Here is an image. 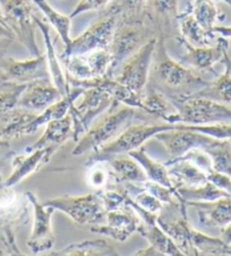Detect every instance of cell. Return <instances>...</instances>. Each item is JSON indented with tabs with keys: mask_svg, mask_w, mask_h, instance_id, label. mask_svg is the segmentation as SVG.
<instances>
[{
	"mask_svg": "<svg viewBox=\"0 0 231 256\" xmlns=\"http://www.w3.org/2000/svg\"><path fill=\"white\" fill-rule=\"evenodd\" d=\"M25 194L34 208V226L28 240V248L33 254L50 252L56 240L51 224L52 214L56 210L40 202L33 192L28 191Z\"/></svg>",
	"mask_w": 231,
	"mask_h": 256,
	"instance_id": "14",
	"label": "cell"
},
{
	"mask_svg": "<svg viewBox=\"0 0 231 256\" xmlns=\"http://www.w3.org/2000/svg\"><path fill=\"white\" fill-rule=\"evenodd\" d=\"M40 79H51L46 54L23 61L6 56L0 60V82L28 84Z\"/></svg>",
	"mask_w": 231,
	"mask_h": 256,
	"instance_id": "13",
	"label": "cell"
},
{
	"mask_svg": "<svg viewBox=\"0 0 231 256\" xmlns=\"http://www.w3.org/2000/svg\"><path fill=\"white\" fill-rule=\"evenodd\" d=\"M138 186H139V185H138ZM139 188V193L136 194L134 198H132L133 201H134L138 206H140L142 209L150 211V212L154 214H159V211L162 209L164 203L162 201H159L156 196H152V194L146 192V190H142L140 186Z\"/></svg>",
	"mask_w": 231,
	"mask_h": 256,
	"instance_id": "46",
	"label": "cell"
},
{
	"mask_svg": "<svg viewBox=\"0 0 231 256\" xmlns=\"http://www.w3.org/2000/svg\"><path fill=\"white\" fill-rule=\"evenodd\" d=\"M230 142H231V139H230Z\"/></svg>",
	"mask_w": 231,
	"mask_h": 256,
	"instance_id": "56",
	"label": "cell"
},
{
	"mask_svg": "<svg viewBox=\"0 0 231 256\" xmlns=\"http://www.w3.org/2000/svg\"><path fill=\"white\" fill-rule=\"evenodd\" d=\"M142 190H146V192L156 196L159 201L162 203H170L175 200V190L170 188L160 183L154 182V180H146L144 182L136 183Z\"/></svg>",
	"mask_w": 231,
	"mask_h": 256,
	"instance_id": "43",
	"label": "cell"
},
{
	"mask_svg": "<svg viewBox=\"0 0 231 256\" xmlns=\"http://www.w3.org/2000/svg\"><path fill=\"white\" fill-rule=\"evenodd\" d=\"M178 2L180 0H146V17L152 24L157 38L180 36L178 28Z\"/></svg>",
	"mask_w": 231,
	"mask_h": 256,
	"instance_id": "17",
	"label": "cell"
},
{
	"mask_svg": "<svg viewBox=\"0 0 231 256\" xmlns=\"http://www.w3.org/2000/svg\"><path fill=\"white\" fill-rule=\"evenodd\" d=\"M231 196V194L222 191L214 184L208 182L196 186H180L175 188V198L180 201H213L220 198Z\"/></svg>",
	"mask_w": 231,
	"mask_h": 256,
	"instance_id": "34",
	"label": "cell"
},
{
	"mask_svg": "<svg viewBox=\"0 0 231 256\" xmlns=\"http://www.w3.org/2000/svg\"><path fill=\"white\" fill-rule=\"evenodd\" d=\"M94 167L88 174V183H90L92 188L96 190H103L108 185V178H110V172L108 170V167L102 165V162H95Z\"/></svg>",
	"mask_w": 231,
	"mask_h": 256,
	"instance_id": "45",
	"label": "cell"
},
{
	"mask_svg": "<svg viewBox=\"0 0 231 256\" xmlns=\"http://www.w3.org/2000/svg\"><path fill=\"white\" fill-rule=\"evenodd\" d=\"M59 148L60 146H48V147L35 149L30 152H25L23 155L15 156L12 162V174L4 180V184L6 186L14 188L25 178L46 166Z\"/></svg>",
	"mask_w": 231,
	"mask_h": 256,
	"instance_id": "20",
	"label": "cell"
},
{
	"mask_svg": "<svg viewBox=\"0 0 231 256\" xmlns=\"http://www.w3.org/2000/svg\"><path fill=\"white\" fill-rule=\"evenodd\" d=\"M36 116L34 111L16 105L0 116V138L10 140L23 136L25 128Z\"/></svg>",
	"mask_w": 231,
	"mask_h": 256,
	"instance_id": "30",
	"label": "cell"
},
{
	"mask_svg": "<svg viewBox=\"0 0 231 256\" xmlns=\"http://www.w3.org/2000/svg\"><path fill=\"white\" fill-rule=\"evenodd\" d=\"M66 67V74L76 79H90L108 74L112 56L106 48H98L84 54H74L61 59Z\"/></svg>",
	"mask_w": 231,
	"mask_h": 256,
	"instance_id": "16",
	"label": "cell"
},
{
	"mask_svg": "<svg viewBox=\"0 0 231 256\" xmlns=\"http://www.w3.org/2000/svg\"><path fill=\"white\" fill-rule=\"evenodd\" d=\"M164 165L167 166L174 188L180 186H196L208 182L206 172L190 160H170L164 162Z\"/></svg>",
	"mask_w": 231,
	"mask_h": 256,
	"instance_id": "27",
	"label": "cell"
},
{
	"mask_svg": "<svg viewBox=\"0 0 231 256\" xmlns=\"http://www.w3.org/2000/svg\"><path fill=\"white\" fill-rule=\"evenodd\" d=\"M12 156H14V152L10 147V140L0 138V167H2L4 162Z\"/></svg>",
	"mask_w": 231,
	"mask_h": 256,
	"instance_id": "50",
	"label": "cell"
},
{
	"mask_svg": "<svg viewBox=\"0 0 231 256\" xmlns=\"http://www.w3.org/2000/svg\"><path fill=\"white\" fill-rule=\"evenodd\" d=\"M182 123H144L138 126H128L118 136L97 149L88 158L86 166H92L95 162H108L110 157L121 154H128L131 150L144 146L146 140L154 138L158 132L172 129H180Z\"/></svg>",
	"mask_w": 231,
	"mask_h": 256,
	"instance_id": "3",
	"label": "cell"
},
{
	"mask_svg": "<svg viewBox=\"0 0 231 256\" xmlns=\"http://www.w3.org/2000/svg\"><path fill=\"white\" fill-rule=\"evenodd\" d=\"M138 232L144 236L149 242L146 248L138 250L134 255H144V256H160V255H172V256H180L183 253L172 240V238L159 227L158 224H146L140 222L138 227Z\"/></svg>",
	"mask_w": 231,
	"mask_h": 256,
	"instance_id": "24",
	"label": "cell"
},
{
	"mask_svg": "<svg viewBox=\"0 0 231 256\" xmlns=\"http://www.w3.org/2000/svg\"><path fill=\"white\" fill-rule=\"evenodd\" d=\"M115 26H116V17L100 15L98 18L92 23L85 32L78 38H71L69 46L64 48L61 59L74 54H84L98 48L108 50Z\"/></svg>",
	"mask_w": 231,
	"mask_h": 256,
	"instance_id": "12",
	"label": "cell"
},
{
	"mask_svg": "<svg viewBox=\"0 0 231 256\" xmlns=\"http://www.w3.org/2000/svg\"><path fill=\"white\" fill-rule=\"evenodd\" d=\"M154 36H156V34L152 28L146 26L144 22L126 23V22L116 20L112 42L108 48L110 54L112 56V62L106 76L114 77V74L118 72L124 61Z\"/></svg>",
	"mask_w": 231,
	"mask_h": 256,
	"instance_id": "6",
	"label": "cell"
},
{
	"mask_svg": "<svg viewBox=\"0 0 231 256\" xmlns=\"http://www.w3.org/2000/svg\"><path fill=\"white\" fill-rule=\"evenodd\" d=\"M66 77L69 86L80 87L84 88V90L90 87L100 88V90L108 92L112 96V98L115 102H118V103H123L128 105V106L134 108H142V98L144 97L136 95L130 90H128L126 86L120 84L114 77L103 76L90 79H76L68 76V74H66Z\"/></svg>",
	"mask_w": 231,
	"mask_h": 256,
	"instance_id": "21",
	"label": "cell"
},
{
	"mask_svg": "<svg viewBox=\"0 0 231 256\" xmlns=\"http://www.w3.org/2000/svg\"><path fill=\"white\" fill-rule=\"evenodd\" d=\"M28 84L0 82V116L15 108Z\"/></svg>",
	"mask_w": 231,
	"mask_h": 256,
	"instance_id": "41",
	"label": "cell"
},
{
	"mask_svg": "<svg viewBox=\"0 0 231 256\" xmlns=\"http://www.w3.org/2000/svg\"><path fill=\"white\" fill-rule=\"evenodd\" d=\"M192 242L198 255L231 256V245L226 244L221 238L210 237L193 229Z\"/></svg>",
	"mask_w": 231,
	"mask_h": 256,
	"instance_id": "38",
	"label": "cell"
},
{
	"mask_svg": "<svg viewBox=\"0 0 231 256\" xmlns=\"http://www.w3.org/2000/svg\"><path fill=\"white\" fill-rule=\"evenodd\" d=\"M97 194H98L102 200H103L106 211L116 210L126 206V188H124L123 191H115V190L105 188L103 190H100Z\"/></svg>",
	"mask_w": 231,
	"mask_h": 256,
	"instance_id": "44",
	"label": "cell"
},
{
	"mask_svg": "<svg viewBox=\"0 0 231 256\" xmlns=\"http://www.w3.org/2000/svg\"><path fill=\"white\" fill-rule=\"evenodd\" d=\"M186 209V203L175 198L172 202L165 203L159 211L157 224L172 238L183 255L198 256L192 242L193 228L190 226Z\"/></svg>",
	"mask_w": 231,
	"mask_h": 256,
	"instance_id": "9",
	"label": "cell"
},
{
	"mask_svg": "<svg viewBox=\"0 0 231 256\" xmlns=\"http://www.w3.org/2000/svg\"><path fill=\"white\" fill-rule=\"evenodd\" d=\"M0 23H2L4 25L7 26V25H6V23H5V20H4V17H2V10H0Z\"/></svg>",
	"mask_w": 231,
	"mask_h": 256,
	"instance_id": "55",
	"label": "cell"
},
{
	"mask_svg": "<svg viewBox=\"0 0 231 256\" xmlns=\"http://www.w3.org/2000/svg\"><path fill=\"white\" fill-rule=\"evenodd\" d=\"M157 41V36L151 38L139 50L124 61L118 68L120 74L114 76L120 84L141 97L144 96L146 87L149 82L150 69Z\"/></svg>",
	"mask_w": 231,
	"mask_h": 256,
	"instance_id": "10",
	"label": "cell"
},
{
	"mask_svg": "<svg viewBox=\"0 0 231 256\" xmlns=\"http://www.w3.org/2000/svg\"><path fill=\"white\" fill-rule=\"evenodd\" d=\"M54 210L62 211L79 226H97L106 222V211L103 200L97 193L82 196H64L44 202Z\"/></svg>",
	"mask_w": 231,
	"mask_h": 256,
	"instance_id": "8",
	"label": "cell"
},
{
	"mask_svg": "<svg viewBox=\"0 0 231 256\" xmlns=\"http://www.w3.org/2000/svg\"><path fill=\"white\" fill-rule=\"evenodd\" d=\"M157 38L154 54L156 64L154 67L151 64L152 69H150L149 76V80L152 82V85L156 87L152 90H157L170 100H175L193 95L208 86L210 82L204 80L180 61L172 59L167 54L165 40L162 38Z\"/></svg>",
	"mask_w": 231,
	"mask_h": 256,
	"instance_id": "1",
	"label": "cell"
},
{
	"mask_svg": "<svg viewBox=\"0 0 231 256\" xmlns=\"http://www.w3.org/2000/svg\"><path fill=\"white\" fill-rule=\"evenodd\" d=\"M112 0H80L78 5L74 7V10L70 14V18L72 20L74 17L84 14L86 12L92 10H102L108 5Z\"/></svg>",
	"mask_w": 231,
	"mask_h": 256,
	"instance_id": "47",
	"label": "cell"
},
{
	"mask_svg": "<svg viewBox=\"0 0 231 256\" xmlns=\"http://www.w3.org/2000/svg\"><path fill=\"white\" fill-rule=\"evenodd\" d=\"M141 110L148 113L149 116L159 118L164 121L172 114L176 113L175 105L170 100V97L157 90H152L148 95L144 94L142 98Z\"/></svg>",
	"mask_w": 231,
	"mask_h": 256,
	"instance_id": "36",
	"label": "cell"
},
{
	"mask_svg": "<svg viewBox=\"0 0 231 256\" xmlns=\"http://www.w3.org/2000/svg\"><path fill=\"white\" fill-rule=\"evenodd\" d=\"M46 16V20L48 22L53 28L56 30L59 38L64 44V48L68 46L71 42L70 30H71V18L61 12H56L48 0H30Z\"/></svg>",
	"mask_w": 231,
	"mask_h": 256,
	"instance_id": "35",
	"label": "cell"
},
{
	"mask_svg": "<svg viewBox=\"0 0 231 256\" xmlns=\"http://www.w3.org/2000/svg\"><path fill=\"white\" fill-rule=\"evenodd\" d=\"M154 138L160 141L165 146L167 152L170 155V160L180 158L190 150L195 148L204 150L219 141V139L212 138L210 136L184 129V123H182L180 129L158 132L157 134H154Z\"/></svg>",
	"mask_w": 231,
	"mask_h": 256,
	"instance_id": "15",
	"label": "cell"
},
{
	"mask_svg": "<svg viewBox=\"0 0 231 256\" xmlns=\"http://www.w3.org/2000/svg\"><path fill=\"white\" fill-rule=\"evenodd\" d=\"M72 118L66 114L64 118H56L46 124V131L36 140V142L25 148V152H30L35 149L48 147V146H61L69 139H72Z\"/></svg>",
	"mask_w": 231,
	"mask_h": 256,
	"instance_id": "26",
	"label": "cell"
},
{
	"mask_svg": "<svg viewBox=\"0 0 231 256\" xmlns=\"http://www.w3.org/2000/svg\"><path fill=\"white\" fill-rule=\"evenodd\" d=\"M28 198L6 186L0 168V255H23L15 240V229L28 222Z\"/></svg>",
	"mask_w": 231,
	"mask_h": 256,
	"instance_id": "2",
	"label": "cell"
},
{
	"mask_svg": "<svg viewBox=\"0 0 231 256\" xmlns=\"http://www.w3.org/2000/svg\"><path fill=\"white\" fill-rule=\"evenodd\" d=\"M60 90L53 85L51 79H40L28 82L17 103V106L30 111H43L54 102L62 98Z\"/></svg>",
	"mask_w": 231,
	"mask_h": 256,
	"instance_id": "22",
	"label": "cell"
},
{
	"mask_svg": "<svg viewBox=\"0 0 231 256\" xmlns=\"http://www.w3.org/2000/svg\"><path fill=\"white\" fill-rule=\"evenodd\" d=\"M108 162L110 168V176L114 178L115 183H140L146 180V176L139 162L128 154L115 155Z\"/></svg>",
	"mask_w": 231,
	"mask_h": 256,
	"instance_id": "28",
	"label": "cell"
},
{
	"mask_svg": "<svg viewBox=\"0 0 231 256\" xmlns=\"http://www.w3.org/2000/svg\"><path fill=\"white\" fill-rule=\"evenodd\" d=\"M140 222L141 219L136 211L126 204L120 209L108 211L105 224L92 226L88 229L92 234H100L115 240L126 242L138 230Z\"/></svg>",
	"mask_w": 231,
	"mask_h": 256,
	"instance_id": "18",
	"label": "cell"
},
{
	"mask_svg": "<svg viewBox=\"0 0 231 256\" xmlns=\"http://www.w3.org/2000/svg\"><path fill=\"white\" fill-rule=\"evenodd\" d=\"M211 158L212 170L231 178V142L230 140H219L216 144L204 149Z\"/></svg>",
	"mask_w": 231,
	"mask_h": 256,
	"instance_id": "40",
	"label": "cell"
},
{
	"mask_svg": "<svg viewBox=\"0 0 231 256\" xmlns=\"http://www.w3.org/2000/svg\"><path fill=\"white\" fill-rule=\"evenodd\" d=\"M220 238L226 242V244L231 245V222H229L226 226L224 227V229H222Z\"/></svg>",
	"mask_w": 231,
	"mask_h": 256,
	"instance_id": "52",
	"label": "cell"
},
{
	"mask_svg": "<svg viewBox=\"0 0 231 256\" xmlns=\"http://www.w3.org/2000/svg\"><path fill=\"white\" fill-rule=\"evenodd\" d=\"M134 108L124 106L116 112H110L100 120L90 126L80 139H79L72 150V156H82L87 152H94L105 146L115 136L121 134L131 124L136 116Z\"/></svg>",
	"mask_w": 231,
	"mask_h": 256,
	"instance_id": "4",
	"label": "cell"
},
{
	"mask_svg": "<svg viewBox=\"0 0 231 256\" xmlns=\"http://www.w3.org/2000/svg\"><path fill=\"white\" fill-rule=\"evenodd\" d=\"M82 98L78 105H72L69 110V114L72 118V140L77 141L90 129L97 118L115 104L112 96L105 90L97 87L85 88L82 94Z\"/></svg>",
	"mask_w": 231,
	"mask_h": 256,
	"instance_id": "11",
	"label": "cell"
},
{
	"mask_svg": "<svg viewBox=\"0 0 231 256\" xmlns=\"http://www.w3.org/2000/svg\"><path fill=\"white\" fill-rule=\"evenodd\" d=\"M35 25L38 26L43 34L44 43H46V59H48V70H50V76H51V82H53L58 90H60L62 96L66 97L68 96L70 86L68 82H66V74L62 72L61 64L59 62V59H58V56L56 54L54 48V43H53V40L51 36V26L46 20L40 18L38 16H34Z\"/></svg>",
	"mask_w": 231,
	"mask_h": 256,
	"instance_id": "25",
	"label": "cell"
},
{
	"mask_svg": "<svg viewBox=\"0 0 231 256\" xmlns=\"http://www.w3.org/2000/svg\"><path fill=\"white\" fill-rule=\"evenodd\" d=\"M198 212V222L206 227H222L231 222V196L220 198L213 201L185 202Z\"/></svg>",
	"mask_w": 231,
	"mask_h": 256,
	"instance_id": "23",
	"label": "cell"
},
{
	"mask_svg": "<svg viewBox=\"0 0 231 256\" xmlns=\"http://www.w3.org/2000/svg\"><path fill=\"white\" fill-rule=\"evenodd\" d=\"M146 0H112L100 15L114 16L118 22L141 23L146 18Z\"/></svg>",
	"mask_w": 231,
	"mask_h": 256,
	"instance_id": "31",
	"label": "cell"
},
{
	"mask_svg": "<svg viewBox=\"0 0 231 256\" xmlns=\"http://www.w3.org/2000/svg\"><path fill=\"white\" fill-rule=\"evenodd\" d=\"M178 28L180 38L194 46H210L214 33H208L200 25L192 14V2H190L184 10L178 14Z\"/></svg>",
	"mask_w": 231,
	"mask_h": 256,
	"instance_id": "29",
	"label": "cell"
},
{
	"mask_svg": "<svg viewBox=\"0 0 231 256\" xmlns=\"http://www.w3.org/2000/svg\"><path fill=\"white\" fill-rule=\"evenodd\" d=\"M4 20L15 38L28 48L33 56L41 54L35 40V12L30 0H0Z\"/></svg>",
	"mask_w": 231,
	"mask_h": 256,
	"instance_id": "7",
	"label": "cell"
},
{
	"mask_svg": "<svg viewBox=\"0 0 231 256\" xmlns=\"http://www.w3.org/2000/svg\"><path fill=\"white\" fill-rule=\"evenodd\" d=\"M50 256H118L114 247L105 240H84L74 242L60 250L51 252Z\"/></svg>",
	"mask_w": 231,
	"mask_h": 256,
	"instance_id": "32",
	"label": "cell"
},
{
	"mask_svg": "<svg viewBox=\"0 0 231 256\" xmlns=\"http://www.w3.org/2000/svg\"><path fill=\"white\" fill-rule=\"evenodd\" d=\"M128 155L131 156L133 160H136L139 162L146 176V180L160 183L170 188H174L170 176L168 174L167 166L164 165L162 162L154 160L152 158L146 154L144 146H141V147L134 150H131L130 152H128Z\"/></svg>",
	"mask_w": 231,
	"mask_h": 256,
	"instance_id": "33",
	"label": "cell"
},
{
	"mask_svg": "<svg viewBox=\"0 0 231 256\" xmlns=\"http://www.w3.org/2000/svg\"><path fill=\"white\" fill-rule=\"evenodd\" d=\"M170 100L175 105L176 113L166 118L165 122L168 123L210 124L231 120V108L219 102L194 96Z\"/></svg>",
	"mask_w": 231,
	"mask_h": 256,
	"instance_id": "5",
	"label": "cell"
},
{
	"mask_svg": "<svg viewBox=\"0 0 231 256\" xmlns=\"http://www.w3.org/2000/svg\"><path fill=\"white\" fill-rule=\"evenodd\" d=\"M192 14L203 30L208 33H213L212 30L218 20H224V15L219 12L213 0H193Z\"/></svg>",
	"mask_w": 231,
	"mask_h": 256,
	"instance_id": "37",
	"label": "cell"
},
{
	"mask_svg": "<svg viewBox=\"0 0 231 256\" xmlns=\"http://www.w3.org/2000/svg\"><path fill=\"white\" fill-rule=\"evenodd\" d=\"M15 35L7 26L0 23V60L5 58L12 43L15 41Z\"/></svg>",
	"mask_w": 231,
	"mask_h": 256,
	"instance_id": "49",
	"label": "cell"
},
{
	"mask_svg": "<svg viewBox=\"0 0 231 256\" xmlns=\"http://www.w3.org/2000/svg\"><path fill=\"white\" fill-rule=\"evenodd\" d=\"M213 2H224L226 5H229L231 7V0H213Z\"/></svg>",
	"mask_w": 231,
	"mask_h": 256,
	"instance_id": "54",
	"label": "cell"
},
{
	"mask_svg": "<svg viewBox=\"0 0 231 256\" xmlns=\"http://www.w3.org/2000/svg\"><path fill=\"white\" fill-rule=\"evenodd\" d=\"M206 178L208 182L214 184L216 188H221L222 191L231 194V178L226 174L219 173L214 170H210L206 172Z\"/></svg>",
	"mask_w": 231,
	"mask_h": 256,
	"instance_id": "48",
	"label": "cell"
},
{
	"mask_svg": "<svg viewBox=\"0 0 231 256\" xmlns=\"http://www.w3.org/2000/svg\"><path fill=\"white\" fill-rule=\"evenodd\" d=\"M220 62L224 66V68H226L224 74H226L228 76L231 77V58L228 54V51H224V56H222Z\"/></svg>",
	"mask_w": 231,
	"mask_h": 256,
	"instance_id": "53",
	"label": "cell"
},
{
	"mask_svg": "<svg viewBox=\"0 0 231 256\" xmlns=\"http://www.w3.org/2000/svg\"><path fill=\"white\" fill-rule=\"evenodd\" d=\"M213 33L220 34L226 38H231V26H214L212 30Z\"/></svg>",
	"mask_w": 231,
	"mask_h": 256,
	"instance_id": "51",
	"label": "cell"
},
{
	"mask_svg": "<svg viewBox=\"0 0 231 256\" xmlns=\"http://www.w3.org/2000/svg\"><path fill=\"white\" fill-rule=\"evenodd\" d=\"M177 41L186 50V54L180 58V64L190 66L200 72H211L213 74H216L213 66L216 62H220L224 51H228L229 48L228 40L224 36L216 38L214 46H194L180 36L177 38Z\"/></svg>",
	"mask_w": 231,
	"mask_h": 256,
	"instance_id": "19",
	"label": "cell"
},
{
	"mask_svg": "<svg viewBox=\"0 0 231 256\" xmlns=\"http://www.w3.org/2000/svg\"><path fill=\"white\" fill-rule=\"evenodd\" d=\"M190 96L203 97L219 103H231V77L226 74L216 76L214 80L208 84V86Z\"/></svg>",
	"mask_w": 231,
	"mask_h": 256,
	"instance_id": "39",
	"label": "cell"
},
{
	"mask_svg": "<svg viewBox=\"0 0 231 256\" xmlns=\"http://www.w3.org/2000/svg\"><path fill=\"white\" fill-rule=\"evenodd\" d=\"M184 129L193 130L200 132V134L210 136L212 138L226 140L231 139V124H224V123H218V124L206 126V124H186L184 123Z\"/></svg>",
	"mask_w": 231,
	"mask_h": 256,
	"instance_id": "42",
	"label": "cell"
}]
</instances>
